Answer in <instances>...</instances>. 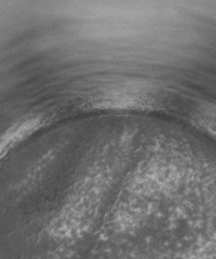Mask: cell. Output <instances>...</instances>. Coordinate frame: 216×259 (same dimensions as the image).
I'll return each mask as SVG.
<instances>
[{
    "label": "cell",
    "mask_w": 216,
    "mask_h": 259,
    "mask_svg": "<svg viewBox=\"0 0 216 259\" xmlns=\"http://www.w3.org/2000/svg\"><path fill=\"white\" fill-rule=\"evenodd\" d=\"M200 112L199 120L205 128H207L210 133L216 136V108L205 107Z\"/></svg>",
    "instance_id": "cell-1"
}]
</instances>
